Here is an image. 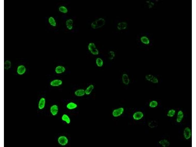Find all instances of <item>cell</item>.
<instances>
[{
    "mask_svg": "<svg viewBox=\"0 0 196 147\" xmlns=\"http://www.w3.org/2000/svg\"><path fill=\"white\" fill-rule=\"evenodd\" d=\"M48 22L49 24L53 27H55L57 26V23L55 18L52 16H51L48 19Z\"/></svg>",
    "mask_w": 196,
    "mask_h": 147,
    "instance_id": "19",
    "label": "cell"
},
{
    "mask_svg": "<svg viewBox=\"0 0 196 147\" xmlns=\"http://www.w3.org/2000/svg\"><path fill=\"white\" fill-rule=\"evenodd\" d=\"M149 126L151 128H153L157 127L158 125V123L156 121H152L149 123Z\"/></svg>",
    "mask_w": 196,
    "mask_h": 147,
    "instance_id": "27",
    "label": "cell"
},
{
    "mask_svg": "<svg viewBox=\"0 0 196 147\" xmlns=\"http://www.w3.org/2000/svg\"><path fill=\"white\" fill-rule=\"evenodd\" d=\"M105 20L102 18H100L92 22L90 25L91 27L94 29L101 28L106 24Z\"/></svg>",
    "mask_w": 196,
    "mask_h": 147,
    "instance_id": "1",
    "label": "cell"
},
{
    "mask_svg": "<svg viewBox=\"0 0 196 147\" xmlns=\"http://www.w3.org/2000/svg\"><path fill=\"white\" fill-rule=\"evenodd\" d=\"M94 88L93 85L90 84L88 85L85 89L86 95H89L91 94Z\"/></svg>",
    "mask_w": 196,
    "mask_h": 147,
    "instance_id": "15",
    "label": "cell"
},
{
    "mask_svg": "<svg viewBox=\"0 0 196 147\" xmlns=\"http://www.w3.org/2000/svg\"><path fill=\"white\" fill-rule=\"evenodd\" d=\"M158 105V103L156 101H153L151 102L149 104V106L151 108H155Z\"/></svg>",
    "mask_w": 196,
    "mask_h": 147,
    "instance_id": "28",
    "label": "cell"
},
{
    "mask_svg": "<svg viewBox=\"0 0 196 147\" xmlns=\"http://www.w3.org/2000/svg\"><path fill=\"white\" fill-rule=\"evenodd\" d=\"M59 111V108L58 106L56 104L52 105L50 108V112L52 116H55L57 115Z\"/></svg>",
    "mask_w": 196,
    "mask_h": 147,
    "instance_id": "5",
    "label": "cell"
},
{
    "mask_svg": "<svg viewBox=\"0 0 196 147\" xmlns=\"http://www.w3.org/2000/svg\"><path fill=\"white\" fill-rule=\"evenodd\" d=\"M59 10L60 12L64 14L67 13L68 12V8L64 6H60L59 7Z\"/></svg>",
    "mask_w": 196,
    "mask_h": 147,
    "instance_id": "24",
    "label": "cell"
},
{
    "mask_svg": "<svg viewBox=\"0 0 196 147\" xmlns=\"http://www.w3.org/2000/svg\"><path fill=\"white\" fill-rule=\"evenodd\" d=\"M63 83L62 80L60 79H55L50 82L51 86L53 87H58L61 86Z\"/></svg>",
    "mask_w": 196,
    "mask_h": 147,
    "instance_id": "7",
    "label": "cell"
},
{
    "mask_svg": "<svg viewBox=\"0 0 196 147\" xmlns=\"http://www.w3.org/2000/svg\"><path fill=\"white\" fill-rule=\"evenodd\" d=\"M140 40L142 43L144 44L148 45L150 43V40L149 39L145 36H142L140 38Z\"/></svg>",
    "mask_w": 196,
    "mask_h": 147,
    "instance_id": "25",
    "label": "cell"
},
{
    "mask_svg": "<svg viewBox=\"0 0 196 147\" xmlns=\"http://www.w3.org/2000/svg\"><path fill=\"white\" fill-rule=\"evenodd\" d=\"M184 117V114L183 112L180 110L177 113V118L176 121L178 123L180 122L182 120Z\"/></svg>",
    "mask_w": 196,
    "mask_h": 147,
    "instance_id": "23",
    "label": "cell"
},
{
    "mask_svg": "<svg viewBox=\"0 0 196 147\" xmlns=\"http://www.w3.org/2000/svg\"><path fill=\"white\" fill-rule=\"evenodd\" d=\"M46 103V99L44 97H42L39 101L38 108L39 110H42L45 108Z\"/></svg>",
    "mask_w": 196,
    "mask_h": 147,
    "instance_id": "8",
    "label": "cell"
},
{
    "mask_svg": "<svg viewBox=\"0 0 196 147\" xmlns=\"http://www.w3.org/2000/svg\"><path fill=\"white\" fill-rule=\"evenodd\" d=\"M26 68L25 66L23 65L19 66L17 68V72L20 75H22L24 74L26 71Z\"/></svg>",
    "mask_w": 196,
    "mask_h": 147,
    "instance_id": "11",
    "label": "cell"
},
{
    "mask_svg": "<svg viewBox=\"0 0 196 147\" xmlns=\"http://www.w3.org/2000/svg\"><path fill=\"white\" fill-rule=\"evenodd\" d=\"M78 107L77 104L74 102H70L66 105L67 108L69 110H73L76 109Z\"/></svg>",
    "mask_w": 196,
    "mask_h": 147,
    "instance_id": "10",
    "label": "cell"
},
{
    "mask_svg": "<svg viewBox=\"0 0 196 147\" xmlns=\"http://www.w3.org/2000/svg\"><path fill=\"white\" fill-rule=\"evenodd\" d=\"M184 135L186 139H188L190 138L191 136V132L189 128L186 127L185 128L184 131Z\"/></svg>",
    "mask_w": 196,
    "mask_h": 147,
    "instance_id": "13",
    "label": "cell"
},
{
    "mask_svg": "<svg viewBox=\"0 0 196 147\" xmlns=\"http://www.w3.org/2000/svg\"><path fill=\"white\" fill-rule=\"evenodd\" d=\"M62 120L67 124H69L71 122V119L69 116L67 114H64L61 118Z\"/></svg>",
    "mask_w": 196,
    "mask_h": 147,
    "instance_id": "16",
    "label": "cell"
},
{
    "mask_svg": "<svg viewBox=\"0 0 196 147\" xmlns=\"http://www.w3.org/2000/svg\"><path fill=\"white\" fill-rule=\"evenodd\" d=\"M176 113V111L174 109L168 111L167 114V116L168 117H173L175 115Z\"/></svg>",
    "mask_w": 196,
    "mask_h": 147,
    "instance_id": "30",
    "label": "cell"
},
{
    "mask_svg": "<svg viewBox=\"0 0 196 147\" xmlns=\"http://www.w3.org/2000/svg\"><path fill=\"white\" fill-rule=\"evenodd\" d=\"M74 22L71 19H69L66 20V25L67 28L69 30H71L73 28Z\"/></svg>",
    "mask_w": 196,
    "mask_h": 147,
    "instance_id": "14",
    "label": "cell"
},
{
    "mask_svg": "<svg viewBox=\"0 0 196 147\" xmlns=\"http://www.w3.org/2000/svg\"><path fill=\"white\" fill-rule=\"evenodd\" d=\"M127 24L125 22H123L119 23L117 26V28L119 30H124L127 27Z\"/></svg>",
    "mask_w": 196,
    "mask_h": 147,
    "instance_id": "18",
    "label": "cell"
},
{
    "mask_svg": "<svg viewBox=\"0 0 196 147\" xmlns=\"http://www.w3.org/2000/svg\"><path fill=\"white\" fill-rule=\"evenodd\" d=\"M109 59L111 60H113L115 56V52L113 51H110L109 52Z\"/></svg>",
    "mask_w": 196,
    "mask_h": 147,
    "instance_id": "29",
    "label": "cell"
},
{
    "mask_svg": "<svg viewBox=\"0 0 196 147\" xmlns=\"http://www.w3.org/2000/svg\"><path fill=\"white\" fill-rule=\"evenodd\" d=\"M143 116L144 114L142 112L140 111H137L135 112L133 114V117L134 120H138L141 119Z\"/></svg>",
    "mask_w": 196,
    "mask_h": 147,
    "instance_id": "12",
    "label": "cell"
},
{
    "mask_svg": "<svg viewBox=\"0 0 196 147\" xmlns=\"http://www.w3.org/2000/svg\"><path fill=\"white\" fill-rule=\"evenodd\" d=\"M122 80L123 83L125 85H128L130 83V79L128 75L123 74L122 76Z\"/></svg>",
    "mask_w": 196,
    "mask_h": 147,
    "instance_id": "17",
    "label": "cell"
},
{
    "mask_svg": "<svg viewBox=\"0 0 196 147\" xmlns=\"http://www.w3.org/2000/svg\"><path fill=\"white\" fill-rule=\"evenodd\" d=\"M95 62L97 66L100 68L103 67L104 63L103 60L100 58H98L96 59Z\"/></svg>",
    "mask_w": 196,
    "mask_h": 147,
    "instance_id": "21",
    "label": "cell"
},
{
    "mask_svg": "<svg viewBox=\"0 0 196 147\" xmlns=\"http://www.w3.org/2000/svg\"><path fill=\"white\" fill-rule=\"evenodd\" d=\"M11 62L9 60L6 61L4 64V68L6 70H8L11 68Z\"/></svg>",
    "mask_w": 196,
    "mask_h": 147,
    "instance_id": "26",
    "label": "cell"
},
{
    "mask_svg": "<svg viewBox=\"0 0 196 147\" xmlns=\"http://www.w3.org/2000/svg\"><path fill=\"white\" fill-rule=\"evenodd\" d=\"M124 111V109L121 107L114 110L112 112V115L114 117H117L121 115Z\"/></svg>",
    "mask_w": 196,
    "mask_h": 147,
    "instance_id": "4",
    "label": "cell"
},
{
    "mask_svg": "<svg viewBox=\"0 0 196 147\" xmlns=\"http://www.w3.org/2000/svg\"><path fill=\"white\" fill-rule=\"evenodd\" d=\"M75 95L78 97H81L85 95V89L79 88L75 90L74 92Z\"/></svg>",
    "mask_w": 196,
    "mask_h": 147,
    "instance_id": "9",
    "label": "cell"
},
{
    "mask_svg": "<svg viewBox=\"0 0 196 147\" xmlns=\"http://www.w3.org/2000/svg\"><path fill=\"white\" fill-rule=\"evenodd\" d=\"M58 144L62 146L67 145L69 143V140L68 137L65 135H61L58 138Z\"/></svg>",
    "mask_w": 196,
    "mask_h": 147,
    "instance_id": "3",
    "label": "cell"
},
{
    "mask_svg": "<svg viewBox=\"0 0 196 147\" xmlns=\"http://www.w3.org/2000/svg\"><path fill=\"white\" fill-rule=\"evenodd\" d=\"M88 49L89 51L92 55L97 56L99 54V51L97 48L96 45L94 43H89L88 45Z\"/></svg>",
    "mask_w": 196,
    "mask_h": 147,
    "instance_id": "2",
    "label": "cell"
},
{
    "mask_svg": "<svg viewBox=\"0 0 196 147\" xmlns=\"http://www.w3.org/2000/svg\"><path fill=\"white\" fill-rule=\"evenodd\" d=\"M66 67L63 65H59L57 66L55 68V71L58 74H61L64 73L66 71Z\"/></svg>",
    "mask_w": 196,
    "mask_h": 147,
    "instance_id": "6",
    "label": "cell"
},
{
    "mask_svg": "<svg viewBox=\"0 0 196 147\" xmlns=\"http://www.w3.org/2000/svg\"><path fill=\"white\" fill-rule=\"evenodd\" d=\"M159 143L161 145L164 147H168L170 145L169 142L166 139L162 140L159 142Z\"/></svg>",
    "mask_w": 196,
    "mask_h": 147,
    "instance_id": "22",
    "label": "cell"
},
{
    "mask_svg": "<svg viewBox=\"0 0 196 147\" xmlns=\"http://www.w3.org/2000/svg\"><path fill=\"white\" fill-rule=\"evenodd\" d=\"M146 78L147 80L154 83H157L158 82L157 78L154 77L151 75H148L146 76Z\"/></svg>",
    "mask_w": 196,
    "mask_h": 147,
    "instance_id": "20",
    "label": "cell"
}]
</instances>
